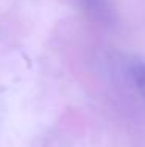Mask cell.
Instances as JSON below:
<instances>
[{
	"mask_svg": "<svg viewBox=\"0 0 145 147\" xmlns=\"http://www.w3.org/2000/svg\"><path fill=\"white\" fill-rule=\"evenodd\" d=\"M133 78L136 83V88L139 89V92L142 94L145 100V63L136 61L133 64Z\"/></svg>",
	"mask_w": 145,
	"mask_h": 147,
	"instance_id": "1",
	"label": "cell"
}]
</instances>
